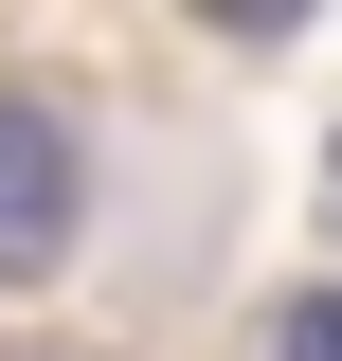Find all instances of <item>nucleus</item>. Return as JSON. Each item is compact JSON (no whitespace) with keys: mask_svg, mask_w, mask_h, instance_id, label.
Returning a JSON list of instances; mask_svg holds the SVG:
<instances>
[{"mask_svg":"<svg viewBox=\"0 0 342 361\" xmlns=\"http://www.w3.org/2000/svg\"><path fill=\"white\" fill-rule=\"evenodd\" d=\"M54 253H72V127L54 109H0V289L54 271Z\"/></svg>","mask_w":342,"mask_h":361,"instance_id":"obj_1","label":"nucleus"},{"mask_svg":"<svg viewBox=\"0 0 342 361\" xmlns=\"http://www.w3.org/2000/svg\"><path fill=\"white\" fill-rule=\"evenodd\" d=\"M270 361H342V289H306V307H289V343H270Z\"/></svg>","mask_w":342,"mask_h":361,"instance_id":"obj_2","label":"nucleus"},{"mask_svg":"<svg viewBox=\"0 0 342 361\" xmlns=\"http://www.w3.org/2000/svg\"><path fill=\"white\" fill-rule=\"evenodd\" d=\"M324 235H342V145H324Z\"/></svg>","mask_w":342,"mask_h":361,"instance_id":"obj_3","label":"nucleus"}]
</instances>
